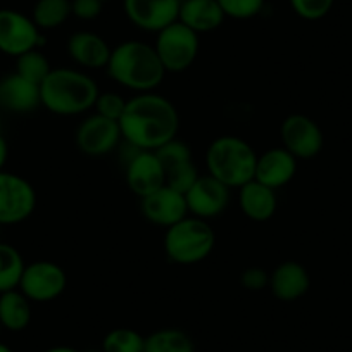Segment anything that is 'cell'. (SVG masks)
<instances>
[{"label": "cell", "mask_w": 352, "mask_h": 352, "mask_svg": "<svg viewBox=\"0 0 352 352\" xmlns=\"http://www.w3.org/2000/svg\"><path fill=\"white\" fill-rule=\"evenodd\" d=\"M123 142L138 151H157L180 130V114L175 104L155 92L137 94L128 99L120 118Z\"/></svg>", "instance_id": "obj_1"}, {"label": "cell", "mask_w": 352, "mask_h": 352, "mask_svg": "<svg viewBox=\"0 0 352 352\" xmlns=\"http://www.w3.org/2000/svg\"><path fill=\"white\" fill-rule=\"evenodd\" d=\"M106 69L120 87L137 94L154 92L166 76L154 45L138 40H128L114 47Z\"/></svg>", "instance_id": "obj_2"}, {"label": "cell", "mask_w": 352, "mask_h": 352, "mask_svg": "<svg viewBox=\"0 0 352 352\" xmlns=\"http://www.w3.org/2000/svg\"><path fill=\"white\" fill-rule=\"evenodd\" d=\"M100 90L85 71L54 67L40 85L42 106L57 116H80L94 109Z\"/></svg>", "instance_id": "obj_3"}, {"label": "cell", "mask_w": 352, "mask_h": 352, "mask_svg": "<svg viewBox=\"0 0 352 352\" xmlns=\"http://www.w3.org/2000/svg\"><path fill=\"white\" fill-rule=\"evenodd\" d=\"M257 154L249 142L235 135H223L214 138L206 151L208 175L225 184L228 188L239 190L242 185L254 180Z\"/></svg>", "instance_id": "obj_4"}, {"label": "cell", "mask_w": 352, "mask_h": 352, "mask_svg": "<svg viewBox=\"0 0 352 352\" xmlns=\"http://www.w3.org/2000/svg\"><path fill=\"white\" fill-rule=\"evenodd\" d=\"M216 245L212 226L206 219L188 214L176 225L166 228L164 252L175 264L190 266L208 259Z\"/></svg>", "instance_id": "obj_5"}, {"label": "cell", "mask_w": 352, "mask_h": 352, "mask_svg": "<svg viewBox=\"0 0 352 352\" xmlns=\"http://www.w3.org/2000/svg\"><path fill=\"white\" fill-rule=\"evenodd\" d=\"M154 49L166 73H184L197 59L201 49L199 33L185 26L184 23L175 21L155 33Z\"/></svg>", "instance_id": "obj_6"}, {"label": "cell", "mask_w": 352, "mask_h": 352, "mask_svg": "<svg viewBox=\"0 0 352 352\" xmlns=\"http://www.w3.org/2000/svg\"><path fill=\"white\" fill-rule=\"evenodd\" d=\"M36 209V192L26 178L0 171V226L19 225Z\"/></svg>", "instance_id": "obj_7"}, {"label": "cell", "mask_w": 352, "mask_h": 352, "mask_svg": "<svg viewBox=\"0 0 352 352\" xmlns=\"http://www.w3.org/2000/svg\"><path fill=\"white\" fill-rule=\"evenodd\" d=\"M66 287V272L57 263L42 259L26 264L18 289L32 302H50L63 296Z\"/></svg>", "instance_id": "obj_8"}, {"label": "cell", "mask_w": 352, "mask_h": 352, "mask_svg": "<svg viewBox=\"0 0 352 352\" xmlns=\"http://www.w3.org/2000/svg\"><path fill=\"white\" fill-rule=\"evenodd\" d=\"M42 45V30L35 25L32 16L14 9H0V52L19 57Z\"/></svg>", "instance_id": "obj_9"}, {"label": "cell", "mask_w": 352, "mask_h": 352, "mask_svg": "<svg viewBox=\"0 0 352 352\" xmlns=\"http://www.w3.org/2000/svg\"><path fill=\"white\" fill-rule=\"evenodd\" d=\"M282 147H285L294 157L313 159L323 151L324 137L320 124L306 114H290L280 126Z\"/></svg>", "instance_id": "obj_10"}, {"label": "cell", "mask_w": 352, "mask_h": 352, "mask_svg": "<svg viewBox=\"0 0 352 352\" xmlns=\"http://www.w3.org/2000/svg\"><path fill=\"white\" fill-rule=\"evenodd\" d=\"M74 140H76V147L83 154L90 157H102L116 151L120 142L123 140V135H121L118 121L96 113L81 121Z\"/></svg>", "instance_id": "obj_11"}, {"label": "cell", "mask_w": 352, "mask_h": 352, "mask_svg": "<svg viewBox=\"0 0 352 352\" xmlns=\"http://www.w3.org/2000/svg\"><path fill=\"white\" fill-rule=\"evenodd\" d=\"M182 0H124V14L144 32L159 33L178 21Z\"/></svg>", "instance_id": "obj_12"}, {"label": "cell", "mask_w": 352, "mask_h": 352, "mask_svg": "<svg viewBox=\"0 0 352 352\" xmlns=\"http://www.w3.org/2000/svg\"><path fill=\"white\" fill-rule=\"evenodd\" d=\"M232 188L212 178L211 175H201L194 187L185 194L188 206V214L201 219L218 218L225 212L230 204Z\"/></svg>", "instance_id": "obj_13"}, {"label": "cell", "mask_w": 352, "mask_h": 352, "mask_svg": "<svg viewBox=\"0 0 352 352\" xmlns=\"http://www.w3.org/2000/svg\"><path fill=\"white\" fill-rule=\"evenodd\" d=\"M126 185L144 199L166 185V171L154 151H137L126 161Z\"/></svg>", "instance_id": "obj_14"}, {"label": "cell", "mask_w": 352, "mask_h": 352, "mask_svg": "<svg viewBox=\"0 0 352 352\" xmlns=\"http://www.w3.org/2000/svg\"><path fill=\"white\" fill-rule=\"evenodd\" d=\"M140 209L144 218L152 225L169 228L188 216V206L185 194L175 188L161 187L154 194L140 199Z\"/></svg>", "instance_id": "obj_15"}, {"label": "cell", "mask_w": 352, "mask_h": 352, "mask_svg": "<svg viewBox=\"0 0 352 352\" xmlns=\"http://www.w3.org/2000/svg\"><path fill=\"white\" fill-rule=\"evenodd\" d=\"M297 161L299 159L294 157L285 147L268 148L266 152L257 155L254 180L273 188V190H278L294 180L297 173V164H299Z\"/></svg>", "instance_id": "obj_16"}, {"label": "cell", "mask_w": 352, "mask_h": 352, "mask_svg": "<svg viewBox=\"0 0 352 352\" xmlns=\"http://www.w3.org/2000/svg\"><path fill=\"white\" fill-rule=\"evenodd\" d=\"M0 106L16 114L33 113L42 106L40 85L12 73L0 80Z\"/></svg>", "instance_id": "obj_17"}, {"label": "cell", "mask_w": 352, "mask_h": 352, "mask_svg": "<svg viewBox=\"0 0 352 352\" xmlns=\"http://www.w3.org/2000/svg\"><path fill=\"white\" fill-rule=\"evenodd\" d=\"M69 57L83 69H104L113 49L100 35L94 32H76L67 40Z\"/></svg>", "instance_id": "obj_18"}, {"label": "cell", "mask_w": 352, "mask_h": 352, "mask_svg": "<svg viewBox=\"0 0 352 352\" xmlns=\"http://www.w3.org/2000/svg\"><path fill=\"white\" fill-rule=\"evenodd\" d=\"M311 278L307 270L296 261H285L270 273V290L283 302H294L307 294Z\"/></svg>", "instance_id": "obj_19"}, {"label": "cell", "mask_w": 352, "mask_h": 352, "mask_svg": "<svg viewBox=\"0 0 352 352\" xmlns=\"http://www.w3.org/2000/svg\"><path fill=\"white\" fill-rule=\"evenodd\" d=\"M278 199L276 190L259 184L257 180L249 182L239 188V208L249 219L257 223L268 221L275 216Z\"/></svg>", "instance_id": "obj_20"}, {"label": "cell", "mask_w": 352, "mask_h": 352, "mask_svg": "<svg viewBox=\"0 0 352 352\" xmlns=\"http://www.w3.org/2000/svg\"><path fill=\"white\" fill-rule=\"evenodd\" d=\"M226 19L218 0H182L178 21L195 33H209L218 30Z\"/></svg>", "instance_id": "obj_21"}, {"label": "cell", "mask_w": 352, "mask_h": 352, "mask_svg": "<svg viewBox=\"0 0 352 352\" xmlns=\"http://www.w3.org/2000/svg\"><path fill=\"white\" fill-rule=\"evenodd\" d=\"M32 321V300L19 289L0 294V324L9 331H23Z\"/></svg>", "instance_id": "obj_22"}, {"label": "cell", "mask_w": 352, "mask_h": 352, "mask_svg": "<svg viewBox=\"0 0 352 352\" xmlns=\"http://www.w3.org/2000/svg\"><path fill=\"white\" fill-rule=\"evenodd\" d=\"M144 352H195V345L187 331L161 328L145 337Z\"/></svg>", "instance_id": "obj_23"}, {"label": "cell", "mask_w": 352, "mask_h": 352, "mask_svg": "<svg viewBox=\"0 0 352 352\" xmlns=\"http://www.w3.org/2000/svg\"><path fill=\"white\" fill-rule=\"evenodd\" d=\"M71 16V0H36L32 11V19L40 30L59 28Z\"/></svg>", "instance_id": "obj_24"}, {"label": "cell", "mask_w": 352, "mask_h": 352, "mask_svg": "<svg viewBox=\"0 0 352 352\" xmlns=\"http://www.w3.org/2000/svg\"><path fill=\"white\" fill-rule=\"evenodd\" d=\"M25 266V259L14 245L0 242V294L18 289Z\"/></svg>", "instance_id": "obj_25"}, {"label": "cell", "mask_w": 352, "mask_h": 352, "mask_svg": "<svg viewBox=\"0 0 352 352\" xmlns=\"http://www.w3.org/2000/svg\"><path fill=\"white\" fill-rule=\"evenodd\" d=\"M52 69L54 67L50 66L49 59L40 49H33L16 57V73L36 85H42V81L49 76Z\"/></svg>", "instance_id": "obj_26"}, {"label": "cell", "mask_w": 352, "mask_h": 352, "mask_svg": "<svg viewBox=\"0 0 352 352\" xmlns=\"http://www.w3.org/2000/svg\"><path fill=\"white\" fill-rule=\"evenodd\" d=\"M145 337L131 328H114L104 337L102 352H144Z\"/></svg>", "instance_id": "obj_27"}, {"label": "cell", "mask_w": 352, "mask_h": 352, "mask_svg": "<svg viewBox=\"0 0 352 352\" xmlns=\"http://www.w3.org/2000/svg\"><path fill=\"white\" fill-rule=\"evenodd\" d=\"M199 176H201V173H199L194 161L182 162V164L166 169V185L182 192V194H187L194 187L195 182L199 180Z\"/></svg>", "instance_id": "obj_28"}, {"label": "cell", "mask_w": 352, "mask_h": 352, "mask_svg": "<svg viewBox=\"0 0 352 352\" xmlns=\"http://www.w3.org/2000/svg\"><path fill=\"white\" fill-rule=\"evenodd\" d=\"M157 154L159 161L162 162L166 169L173 168V166H178L182 162L194 161L192 159V148L190 145L185 144L184 140H178V138H173V140L166 142L162 147H159L157 151H154Z\"/></svg>", "instance_id": "obj_29"}, {"label": "cell", "mask_w": 352, "mask_h": 352, "mask_svg": "<svg viewBox=\"0 0 352 352\" xmlns=\"http://www.w3.org/2000/svg\"><path fill=\"white\" fill-rule=\"evenodd\" d=\"M226 18L252 19L264 9L266 0H218Z\"/></svg>", "instance_id": "obj_30"}, {"label": "cell", "mask_w": 352, "mask_h": 352, "mask_svg": "<svg viewBox=\"0 0 352 352\" xmlns=\"http://www.w3.org/2000/svg\"><path fill=\"white\" fill-rule=\"evenodd\" d=\"M289 2L292 11L306 21L323 19L335 4V0H289Z\"/></svg>", "instance_id": "obj_31"}, {"label": "cell", "mask_w": 352, "mask_h": 352, "mask_svg": "<svg viewBox=\"0 0 352 352\" xmlns=\"http://www.w3.org/2000/svg\"><path fill=\"white\" fill-rule=\"evenodd\" d=\"M128 100L116 92H100L96 102V113L109 120L120 121Z\"/></svg>", "instance_id": "obj_32"}, {"label": "cell", "mask_w": 352, "mask_h": 352, "mask_svg": "<svg viewBox=\"0 0 352 352\" xmlns=\"http://www.w3.org/2000/svg\"><path fill=\"white\" fill-rule=\"evenodd\" d=\"M240 285L250 292H257L266 287H270V273L257 266H250V268L243 270L240 275Z\"/></svg>", "instance_id": "obj_33"}, {"label": "cell", "mask_w": 352, "mask_h": 352, "mask_svg": "<svg viewBox=\"0 0 352 352\" xmlns=\"http://www.w3.org/2000/svg\"><path fill=\"white\" fill-rule=\"evenodd\" d=\"M104 0H71V11L81 21H94L100 16Z\"/></svg>", "instance_id": "obj_34"}, {"label": "cell", "mask_w": 352, "mask_h": 352, "mask_svg": "<svg viewBox=\"0 0 352 352\" xmlns=\"http://www.w3.org/2000/svg\"><path fill=\"white\" fill-rule=\"evenodd\" d=\"M9 157V147H8V142L6 138L0 135V171H4V166L8 162Z\"/></svg>", "instance_id": "obj_35"}, {"label": "cell", "mask_w": 352, "mask_h": 352, "mask_svg": "<svg viewBox=\"0 0 352 352\" xmlns=\"http://www.w3.org/2000/svg\"><path fill=\"white\" fill-rule=\"evenodd\" d=\"M43 352H80L74 347H67V345H57V347H50Z\"/></svg>", "instance_id": "obj_36"}, {"label": "cell", "mask_w": 352, "mask_h": 352, "mask_svg": "<svg viewBox=\"0 0 352 352\" xmlns=\"http://www.w3.org/2000/svg\"><path fill=\"white\" fill-rule=\"evenodd\" d=\"M0 352H12L11 347H8L6 344H0Z\"/></svg>", "instance_id": "obj_37"}, {"label": "cell", "mask_w": 352, "mask_h": 352, "mask_svg": "<svg viewBox=\"0 0 352 352\" xmlns=\"http://www.w3.org/2000/svg\"><path fill=\"white\" fill-rule=\"evenodd\" d=\"M0 328H2V324H0Z\"/></svg>", "instance_id": "obj_38"}]
</instances>
